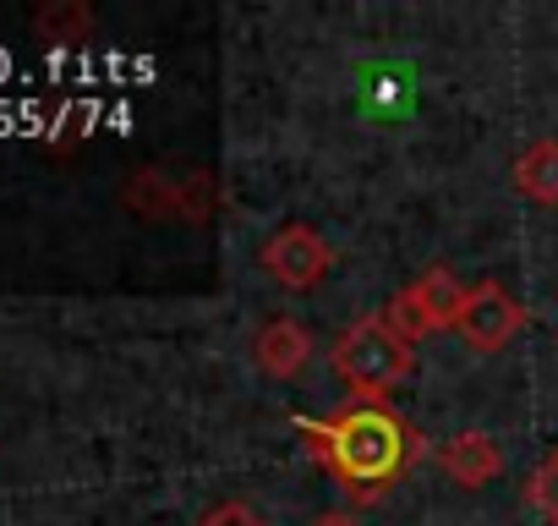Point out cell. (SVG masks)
<instances>
[{"label":"cell","mask_w":558,"mask_h":526,"mask_svg":"<svg viewBox=\"0 0 558 526\" xmlns=\"http://www.w3.org/2000/svg\"><path fill=\"white\" fill-rule=\"evenodd\" d=\"M291 428L351 499L389 493L427 450L416 422H405L389 401H351L335 417H291Z\"/></svg>","instance_id":"obj_1"},{"label":"cell","mask_w":558,"mask_h":526,"mask_svg":"<svg viewBox=\"0 0 558 526\" xmlns=\"http://www.w3.org/2000/svg\"><path fill=\"white\" fill-rule=\"evenodd\" d=\"M197 526H268V521H263L252 504H241V499H225V504H214V510H208Z\"/></svg>","instance_id":"obj_11"},{"label":"cell","mask_w":558,"mask_h":526,"mask_svg":"<svg viewBox=\"0 0 558 526\" xmlns=\"http://www.w3.org/2000/svg\"><path fill=\"white\" fill-rule=\"evenodd\" d=\"M252 362L268 379H296L313 362V330L296 324V319H268L252 340Z\"/></svg>","instance_id":"obj_7"},{"label":"cell","mask_w":558,"mask_h":526,"mask_svg":"<svg viewBox=\"0 0 558 526\" xmlns=\"http://www.w3.org/2000/svg\"><path fill=\"white\" fill-rule=\"evenodd\" d=\"M465 297H471V286H460L454 280V270H422L411 286H400L395 297H389V308H384V319L416 346L422 335H444V330H454L460 324V313H465Z\"/></svg>","instance_id":"obj_3"},{"label":"cell","mask_w":558,"mask_h":526,"mask_svg":"<svg viewBox=\"0 0 558 526\" xmlns=\"http://www.w3.org/2000/svg\"><path fill=\"white\" fill-rule=\"evenodd\" d=\"M433 461H438V471H444L454 488H487V482L504 471V450H498V439L482 433V428H465V433L444 439V444L433 450Z\"/></svg>","instance_id":"obj_6"},{"label":"cell","mask_w":558,"mask_h":526,"mask_svg":"<svg viewBox=\"0 0 558 526\" xmlns=\"http://www.w3.org/2000/svg\"><path fill=\"white\" fill-rule=\"evenodd\" d=\"M313 526H362V521H356L351 510H324V515H318Z\"/></svg>","instance_id":"obj_12"},{"label":"cell","mask_w":558,"mask_h":526,"mask_svg":"<svg viewBox=\"0 0 558 526\" xmlns=\"http://www.w3.org/2000/svg\"><path fill=\"white\" fill-rule=\"evenodd\" d=\"M525 504H531L547 526H558V444L531 466V477H525Z\"/></svg>","instance_id":"obj_9"},{"label":"cell","mask_w":558,"mask_h":526,"mask_svg":"<svg viewBox=\"0 0 558 526\" xmlns=\"http://www.w3.org/2000/svg\"><path fill=\"white\" fill-rule=\"evenodd\" d=\"M257 263H263V275H268L274 286L313 291V286H324L329 270H335V247H329L313 225L291 219V225H279V230L257 247Z\"/></svg>","instance_id":"obj_4"},{"label":"cell","mask_w":558,"mask_h":526,"mask_svg":"<svg viewBox=\"0 0 558 526\" xmlns=\"http://www.w3.org/2000/svg\"><path fill=\"white\" fill-rule=\"evenodd\" d=\"M88 28H94L88 7H50V12H39V34L56 39V45H77V39H88Z\"/></svg>","instance_id":"obj_10"},{"label":"cell","mask_w":558,"mask_h":526,"mask_svg":"<svg viewBox=\"0 0 558 526\" xmlns=\"http://www.w3.org/2000/svg\"><path fill=\"white\" fill-rule=\"evenodd\" d=\"M411 368H416V346H411L384 313L356 319V324L335 340V373L345 379V390H351L356 401H384L395 384H405Z\"/></svg>","instance_id":"obj_2"},{"label":"cell","mask_w":558,"mask_h":526,"mask_svg":"<svg viewBox=\"0 0 558 526\" xmlns=\"http://www.w3.org/2000/svg\"><path fill=\"white\" fill-rule=\"evenodd\" d=\"M509 187H514L520 198L553 208V203H558V138L525 143V148L514 154V165H509Z\"/></svg>","instance_id":"obj_8"},{"label":"cell","mask_w":558,"mask_h":526,"mask_svg":"<svg viewBox=\"0 0 558 526\" xmlns=\"http://www.w3.org/2000/svg\"><path fill=\"white\" fill-rule=\"evenodd\" d=\"M460 340L471 346V351H482V357H493V351H504L520 330H525V308L498 286V280H482V286H471V297H465V313H460Z\"/></svg>","instance_id":"obj_5"}]
</instances>
